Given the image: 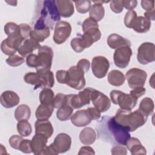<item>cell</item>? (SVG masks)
I'll use <instances>...</instances> for the list:
<instances>
[{
    "label": "cell",
    "instance_id": "6da1fadb",
    "mask_svg": "<svg viewBox=\"0 0 155 155\" xmlns=\"http://www.w3.org/2000/svg\"><path fill=\"white\" fill-rule=\"evenodd\" d=\"M96 129L99 139L114 145H125L130 137L129 131L117 123L113 117L103 116L96 125Z\"/></svg>",
    "mask_w": 155,
    "mask_h": 155
},
{
    "label": "cell",
    "instance_id": "7a4b0ae2",
    "mask_svg": "<svg viewBox=\"0 0 155 155\" xmlns=\"http://www.w3.org/2000/svg\"><path fill=\"white\" fill-rule=\"evenodd\" d=\"M113 117L117 123L126 128L129 132H133L146 123L148 117L139 109L131 112V111L120 108Z\"/></svg>",
    "mask_w": 155,
    "mask_h": 155
},
{
    "label": "cell",
    "instance_id": "3957f363",
    "mask_svg": "<svg viewBox=\"0 0 155 155\" xmlns=\"http://www.w3.org/2000/svg\"><path fill=\"white\" fill-rule=\"evenodd\" d=\"M39 8L37 10L38 20L46 27L53 30L56 24L60 21L61 16L58 12L55 1L46 0L39 2Z\"/></svg>",
    "mask_w": 155,
    "mask_h": 155
},
{
    "label": "cell",
    "instance_id": "277c9868",
    "mask_svg": "<svg viewBox=\"0 0 155 155\" xmlns=\"http://www.w3.org/2000/svg\"><path fill=\"white\" fill-rule=\"evenodd\" d=\"M110 97L114 104H118L120 109L131 111L136 105L138 98L133 94H126L119 90H112L110 92Z\"/></svg>",
    "mask_w": 155,
    "mask_h": 155
},
{
    "label": "cell",
    "instance_id": "5b68a950",
    "mask_svg": "<svg viewBox=\"0 0 155 155\" xmlns=\"http://www.w3.org/2000/svg\"><path fill=\"white\" fill-rule=\"evenodd\" d=\"M85 73L76 65L72 66L67 71L66 83L67 85L75 90H81L85 86Z\"/></svg>",
    "mask_w": 155,
    "mask_h": 155
},
{
    "label": "cell",
    "instance_id": "8992f818",
    "mask_svg": "<svg viewBox=\"0 0 155 155\" xmlns=\"http://www.w3.org/2000/svg\"><path fill=\"white\" fill-rule=\"evenodd\" d=\"M147 78L145 71L137 68L130 69L126 73L125 78L128 82V86L131 88L143 87Z\"/></svg>",
    "mask_w": 155,
    "mask_h": 155
},
{
    "label": "cell",
    "instance_id": "52a82bcc",
    "mask_svg": "<svg viewBox=\"0 0 155 155\" xmlns=\"http://www.w3.org/2000/svg\"><path fill=\"white\" fill-rule=\"evenodd\" d=\"M137 59L141 64L145 65L155 61V46L151 42H143L138 48Z\"/></svg>",
    "mask_w": 155,
    "mask_h": 155
},
{
    "label": "cell",
    "instance_id": "ba28073f",
    "mask_svg": "<svg viewBox=\"0 0 155 155\" xmlns=\"http://www.w3.org/2000/svg\"><path fill=\"white\" fill-rule=\"evenodd\" d=\"M71 32V26L67 21H60L54 26L53 39L57 44H63L69 38Z\"/></svg>",
    "mask_w": 155,
    "mask_h": 155
},
{
    "label": "cell",
    "instance_id": "9c48e42d",
    "mask_svg": "<svg viewBox=\"0 0 155 155\" xmlns=\"http://www.w3.org/2000/svg\"><path fill=\"white\" fill-rule=\"evenodd\" d=\"M110 68V62L104 56H95L92 59L91 70L93 74L98 79L104 78Z\"/></svg>",
    "mask_w": 155,
    "mask_h": 155
},
{
    "label": "cell",
    "instance_id": "30bf717a",
    "mask_svg": "<svg viewBox=\"0 0 155 155\" xmlns=\"http://www.w3.org/2000/svg\"><path fill=\"white\" fill-rule=\"evenodd\" d=\"M132 55V50L129 46H124L116 49L113 54V60L116 66L124 68L130 62Z\"/></svg>",
    "mask_w": 155,
    "mask_h": 155
},
{
    "label": "cell",
    "instance_id": "8fae6325",
    "mask_svg": "<svg viewBox=\"0 0 155 155\" xmlns=\"http://www.w3.org/2000/svg\"><path fill=\"white\" fill-rule=\"evenodd\" d=\"M39 65L36 70L40 69H50L51 67L53 58V51L51 47L47 45L41 46L38 51Z\"/></svg>",
    "mask_w": 155,
    "mask_h": 155
},
{
    "label": "cell",
    "instance_id": "7c38bea8",
    "mask_svg": "<svg viewBox=\"0 0 155 155\" xmlns=\"http://www.w3.org/2000/svg\"><path fill=\"white\" fill-rule=\"evenodd\" d=\"M90 99L94 106L101 113L107 111L111 106V101L109 97L102 92L92 89Z\"/></svg>",
    "mask_w": 155,
    "mask_h": 155
},
{
    "label": "cell",
    "instance_id": "4fadbf2b",
    "mask_svg": "<svg viewBox=\"0 0 155 155\" xmlns=\"http://www.w3.org/2000/svg\"><path fill=\"white\" fill-rule=\"evenodd\" d=\"M24 41L21 36H8L1 44V51L6 55L15 54Z\"/></svg>",
    "mask_w": 155,
    "mask_h": 155
},
{
    "label": "cell",
    "instance_id": "5bb4252c",
    "mask_svg": "<svg viewBox=\"0 0 155 155\" xmlns=\"http://www.w3.org/2000/svg\"><path fill=\"white\" fill-rule=\"evenodd\" d=\"M82 31L84 34L90 37L94 42L99 41L101 37V33L99 29L97 22L90 18H86L82 25Z\"/></svg>",
    "mask_w": 155,
    "mask_h": 155
},
{
    "label": "cell",
    "instance_id": "9a60e30c",
    "mask_svg": "<svg viewBox=\"0 0 155 155\" xmlns=\"http://www.w3.org/2000/svg\"><path fill=\"white\" fill-rule=\"evenodd\" d=\"M51 145L58 154L64 153L70 150L71 145V138L68 134L61 133L55 137Z\"/></svg>",
    "mask_w": 155,
    "mask_h": 155
},
{
    "label": "cell",
    "instance_id": "2e32d148",
    "mask_svg": "<svg viewBox=\"0 0 155 155\" xmlns=\"http://www.w3.org/2000/svg\"><path fill=\"white\" fill-rule=\"evenodd\" d=\"M71 123L78 127H82L88 125L92 119L88 109L76 111L70 117Z\"/></svg>",
    "mask_w": 155,
    "mask_h": 155
},
{
    "label": "cell",
    "instance_id": "e0dca14e",
    "mask_svg": "<svg viewBox=\"0 0 155 155\" xmlns=\"http://www.w3.org/2000/svg\"><path fill=\"white\" fill-rule=\"evenodd\" d=\"M48 137L41 133H35L31 139V147L33 153L35 155L43 154L47 147Z\"/></svg>",
    "mask_w": 155,
    "mask_h": 155
},
{
    "label": "cell",
    "instance_id": "ac0fdd59",
    "mask_svg": "<svg viewBox=\"0 0 155 155\" xmlns=\"http://www.w3.org/2000/svg\"><path fill=\"white\" fill-rule=\"evenodd\" d=\"M1 105L6 108H13L19 102V97L17 93L13 91L7 90L4 91L0 97Z\"/></svg>",
    "mask_w": 155,
    "mask_h": 155
},
{
    "label": "cell",
    "instance_id": "d6986e66",
    "mask_svg": "<svg viewBox=\"0 0 155 155\" xmlns=\"http://www.w3.org/2000/svg\"><path fill=\"white\" fill-rule=\"evenodd\" d=\"M39 42L34 40L32 38H29L24 40L21 45L19 46L18 51L19 54L22 56L25 57L30 54L36 49H39L41 47Z\"/></svg>",
    "mask_w": 155,
    "mask_h": 155
},
{
    "label": "cell",
    "instance_id": "ffe728a7",
    "mask_svg": "<svg viewBox=\"0 0 155 155\" xmlns=\"http://www.w3.org/2000/svg\"><path fill=\"white\" fill-rule=\"evenodd\" d=\"M56 5L60 16L63 18H69L74 13V5L70 0H56Z\"/></svg>",
    "mask_w": 155,
    "mask_h": 155
},
{
    "label": "cell",
    "instance_id": "44dd1931",
    "mask_svg": "<svg viewBox=\"0 0 155 155\" xmlns=\"http://www.w3.org/2000/svg\"><path fill=\"white\" fill-rule=\"evenodd\" d=\"M41 80V88H51L54 84L53 73L50 69H40L36 70Z\"/></svg>",
    "mask_w": 155,
    "mask_h": 155
},
{
    "label": "cell",
    "instance_id": "7402d4cb",
    "mask_svg": "<svg viewBox=\"0 0 155 155\" xmlns=\"http://www.w3.org/2000/svg\"><path fill=\"white\" fill-rule=\"evenodd\" d=\"M107 44L108 46L113 49H117L124 46L130 47L131 45V42L128 39L116 33H113L108 36Z\"/></svg>",
    "mask_w": 155,
    "mask_h": 155
},
{
    "label": "cell",
    "instance_id": "603a6c76",
    "mask_svg": "<svg viewBox=\"0 0 155 155\" xmlns=\"http://www.w3.org/2000/svg\"><path fill=\"white\" fill-rule=\"evenodd\" d=\"M127 149L133 155L146 154L145 148L142 145L140 140L136 137H130L125 144Z\"/></svg>",
    "mask_w": 155,
    "mask_h": 155
},
{
    "label": "cell",
    "instance_id": "cb8c5ba5",
    "mask_svg": "<svg viewBox=\"0 0 155 155\" xmlns=\"http://www.w3.org/2000/svg\"><path fill=\"white\" fill-rule=\"evenodd\" d=\"M35 133H41L50 138L53 133V127L48 120H37L35 124Z\"/></svg>",
    "mask_w": 155,
    "mask_h": 155
},
{
    "label": "cell",
    "instance_id": "d4e9b609",
    "mask_svg": "<svg viewBox=\"0 0 155 155\" xmlns=\"http://www.w3.org/2000/svg\"><path fill=\"white\" fill-rule=\"evenodd\" d=\"M151 24V21L145 17L137 16L131 28L137 33H144L150 30Z\"/></svg>",
    "mask_w": 155,
    "mask_h": 155
},
{
    "label": "cell",
    "instance_id": "484cf974",
    "mask_svg": "<svg viewBox=\"0 0 155 155\" xmlns=\"http://www.w3.org/2000/svg\"><path fill=\"white\" fill-rule=\"evenodd\" d=\"M94 4L91 7L90 10V18L96 21H100L105 15V9L102 5V3L105 2L94 1Z\"/></svg>",
    "mask_w": 155,
    "mask_h": 155
},
{
    "label": "cell",
    "instance_id": "4316f807",
    "mask_svg": "<svg viewBox=\"0 0 155 155\" xmlns=\"http://www.w3.org/2000/svg\"><path fill=\"white\" fill-rule=\"evenodd\" d=\"M96 139V133L92 128H85L80 132L79 140L84 145H91L95 142Z\"/></svg>",
    "mask_w": 155,
    "mask_h": 155
},
{
    "label": "cell",
    "instance_id": "83f0119b",
    "mask_svg": "<svg viewBox=\"0 0 155 155\" xmlns=\"http://www.w3.org/2000/svg\"><path fill=\"white\" fill-rule=\"evenodd\" d=\"M54 108V107L53 105L41 104L38 107L35 113L37 120H48L53 112Z\"/></svg>",
    "mask_w": 155,
    "mask_h": 155
},
{
    "label": "cell",
    "instance_id": "f1b7e54d",
    "mask_svg": "<svg viewBox=\"0 0 155 155\" xmlns=\"http://www.w3.org/2000/svg\"><path fill=\"white\" fill-rule=\"evenodd\" d=\"M107 79L110 85L118 87L124 84L125 81V76L120 71L113 70L108 73Z\"/></svg>",
    "mask_w": 155,
    "mask_h": 155
},
{
    "label": "cell",
    "instance_id": "f546056e",
    "mask_svg": "<svg viewBox=\"0 0 155 155\" xmlns=\"http://www.w3.org/2000/svg\"><path fill=\"white\" fill-rule=\"evenodd\" d=\"M15 117L18 121L28 120L30 117V107L25 104L19 105L15 111Z\"/></svg>",
    "mask_w": 155,
    "mask_h": 155
},
{
    "label": "cell",
    "instance_id": "4dcf8cb0",
    "mask_svg": "<svg viewBox=\"0 0 155 155\" xmlns=\"http://www.w3.org/2000/svg\"><path fill=\"white\" fill-rule=\"evenodd\" d=\"M154 108V105L153 101L150 97H145L141 101L138 109L148 117L153 114Z\"/></svg>",
    "mask_w": 155,
    "mask_h": 155
},
{
    "label": "cell",
    "instance_id": "1f68e13d",
    "mask_svg": "<svg viewBox=\"0 0 155 155\" xmlns=\"http://www.w3.org/2000/svg\"><path fill=\"white\" fill-rule=\"evenodd\" d=\"M54 99V92L50 88H44L40 92L39 101L41 102V104L53 105Z\"/></svg>",
    "mask_w": 155,
    "mask_h": 155
},
{
    "label": "cell",
    "instance_id": "d6a6232c",
    "mask_svg": "<svg viewBox=\"0 0 155 155\" xmlns=\"http://www.w3.org/2000/svg\"><path fill=\"white\" fill-rule=\"evenodd\" d=\"M50 35V31L48 27L42 29H34L31 30L30 37L38 42H43Z\"/></svg>",
    "mask_w": 155,
    "mask_h": 155
},
{
    "label": "cell",
    "instance_id": "836d02e7",
    "mask_svg": "<svg viewBox=\"0 0 155 155\" xmlns=\"http://www.w3.org/2000/svg\"><path fill=\"white\" fill-rule=\"evenodd\" d=\"M73 111V108L68 104L61 107L56 111V117L57 118L61 121H65L68 120Z\"/></svg>",
    "mask_w": 155,
    "mask_h": 155
},
{
    "label": "cell",
    "instance_id": "e575fe53",
    "mask_svg": "<svg viewBox=\"0 0 155 155\" xmlns=\"http://www.w3.org/2000/svg\"><path fill=\"white\" fill-rule=\"evenodd\" d=\"M17 130L21 136L27 137L31 134L32 128L27 120H21L18 121L17 124Z\"/></svg>",
    "mask_w": 155,
    "mask_h": 155
},
{
    "label": "cell",
    "instance_id": "d590c367",
    "mask_svg": "<svg viewBox=\"0 0 155 155\" xmlns=\"http://www.w3.org/2000/svg\"><path fill=\"white\" fill-rule=\"evenodd\" d=\"M24 80L27 84L35 85V90L41 88V80L37 73L30 72L26 73L24 77Z\"/></svg>",
    "mask_w": 155,
    "mask_h": 155
},
{
    "label": "cell",
    "instance_id": "8d00e7d4",
    "mask_svg": "<svg viewBox=\"0 0 155 155\" xmlns=\"http://www.w3.org/2000/svg\"><path fill=\"white\" fill-rule=\"evenodd\" d=\"M4 32L8 36H20L19 25L13 22H7L4 26Z\"/></svg>",
    "mask_w": 155,
    "mask_h": 155
},
{
    "label": "cell",
    "instance_id": "74e56055",
    "mask_svg": "<svg viewBox=\"0 0 155 155\" xmlns=\"http://www.w3.org/2000/svg\"><path fill=\"white\" fill-rule=\"evenodd\" d=\"M77 11L80 13H86L90 11L91 7V2L90 1H74Z\"/></svg>",
    "mask_w": 155,
    "mask_h": 155
},
{
    "label": "cell",
    "instance_id": "f35d334b",
    "mask_svg": "<svg viewBox=\"0 0 155 155\" xmlns=\"http://www.w3.org/2000/svg\"><path fill=\"white\" fill-rule=\"evenodd\" d=\"M92 89V88L88 87L85 88L84 90L79 91V93L78 94L82 107L90 104L91 101L90 96Z\"/></svg>",
    "mask_w": 155,
    "mask_h": 155
},
{
    "label": "cell",
    "instance_id": "ab89813d",
    "mask_svg": "<svg viewBox=\"0 0 155 155\" xmlns=\"http://www.w3.org/2000/svg\"><path fill=\"white\" fill-rule=\"evenodd\" d=\"M24 62V58L18 54H13L9 56L6 59V63L12 67H18L22 64Z\"/></svg>",
    "mask_w": 155,
    "mask_h": 155
},
{
    "label": "cell",
    "instance_id": "60d3db41",
    "mask_svg": "<svg viewBox=\"0 0 155 155\" xmlns=\"http://www.w3.org/2000/svg\"><path fill=\"white\" fill-rule=\"evenodd\" d=\"M137 17V13L134 10H128L124 16L125 25L128 28H131Z\"/></svg>",
    "mask_w": 155,
    "mask_h": 155
},
{
    "label": "cell",
    "instance_id": "b9f144b4",
    "mask_svg": "<svg viewBox=\"0 0 155 155\" xmlns=\"http://www.w3.org/2000/svg\"><path fill=\"white\" fill-rule=\"evenodd\" d=\"M67 104V95L62 93H58L54 97L53 101V106L55 108L59 109L65 105Z\"/></svg>",
    "mask_w": 155,
    "mask_h": 155
},
{
    "label": "cell",
    "instance_id": "7bdbcfd3",
    "mask_svg": "<svg viewBox=\"0 0 155 155\" xmlns=\"http://www.w3.org/2000/svg\"><path fill=\"white\" fill-rule=\"evenodd\" d=\"M19 25V36L24 39H27L31 31V27L27 24H21Z\"/></svg>",
    "mask_w": 155,
    "mask_h": 155
},
{
    "label": "cell",
    "instance_id": "ee69618b",
    "mask_svg": "<svg viewBox=\"0 0 155 155\" xmlns=\"http://www.w3.org/2000/svg\"><path fill=\"white\" fill-rule=\"evenodd\" d=\"M19 150L24 153H33L31 147V140L28 139H23L21 142Z\"/></svg>",
    "mask_w": 155,
    "mask_h": 155
},
{
    "label": "cell",
    "instance_id": "f6af8a7d",
    "mask_svg": "<svg viewBox=\"0 0 155 155\" xmlns=\"http://www.w3.org/2000/svg\"><path fill=\"white\" fill-rule=\"evenodd\" d=\"M110 7L111 10L116 13H120L123 11L124 8V4L123 1H116L113 0L110 1Z\"/></svg>",
    "mask_w": 155,
    "mask_h": 155
},
{
    "label": "cell",
    "instance_id": "bcb514c9",
    "mask_svg": "<svg viewBox=\"0 0 155 155\" xmlns=\"http://www.w3.org/2000/svg\"><path fill=\"white\" fill-rule=\"evenodd\" d=\"M26 64L29 67L36 68L39 65L38 55L35 54H30L27 56Z\"/></svg>",
    "mask_w": 155,
    "mask_h": 155
},
{
    "label": "cell",
    "instance_id": "7dc6e473",
    "mask_svg": "<svg viewBox=\"0 0 155 155\" xmlns=\"http://www.w3.org/2000/svg\"><path fill=\"white\" fill-rule=\"evenodd\" d=\"M24 139L22 136L18 135H13L9 139V144L15 150H18L21 144V142Z\"/></svg>",
    "mask_w": 155,
    "mask_h": 155
},
{
    "label": "cell",
    "instance_id": "c3c4849f",
    "mask_svg": "<svg viewBox=\"0 0 155 155\" xmlns=\"http://www.w3.org/2000/svg\"><path fill=\"white\" fill-rule=\"evenodd\" d=\"M111 153L113 155H126L127 154V150L122 145H116L111 148Z\"/></svg>",
    "mask_w": 155,
    "mask_h": 155
},
{
    "label": "cell",
    "instance_id": "681fc988",
    "mask_svg": "<svg viewBox=\"0 0 155 155\" xmlns=\"http://www.w3.org/2000/svg\"><path fill=\"white\" fill-rule=\"evenodd\" d=\"M90 61L86 59H80L78 63L76 66L79 68L80 69H81L85 73H87L90 68Z\"/></svg>",
    "mask_w": 155,
    "mask_h": 155
},
{
    "label": "cell",
    "instance_id": "f907efd6",
    "mask_svg": "<svg viewBox=\"0 0 155 155\" xmlns=\"http://www.w3.org/2000/svg\"><path fill=\"white\" fill-rule=\"evenodd\" d=\"M56 77L59 83L65 84L67 78V71L63 70H58L56 73Z\"/></svg>",
    "mask_w": 155,
    "mask_h": 155
},
{
    "label": "cell",
    "instance_id": "816d5d0a",
    "mask_svg": "<svg viewBox=\"0 0 155 155\" xmlns=\"http://www.w3.org/2000/svg\"><path fill=\"white\" fill-rule=\"evenodd\" d=\"M142 7L147 11H150L154 9V1H141Z\"/></svg>",
    "mask_w": 155,
    "mask_h": 155
},
{
    "label": "cell",
    "instance_id": "f5cc1de1",
    "mask_svg": "<svg viewBox=\"0 0 155 155\" xmlns=\"http://www.w3.org/2000/svg\"><path fill=\"white\" fill-rule=\"evenodd\" d=\"M92 120H97L101 117V112L95 107H90L87 108Z\"/></svg>",
    "mask_w": 155,
    "mask_h": 155
},
{
    "label": "cell",
    "instance_id": "db71d44e",
    "mask_svg": "<svg viewBox=\"0 0 155 155\" xmlns=\"http://www.w3.org/2000/svg\"><path fill=\"white\" fill-rule=\"evenodd\" d=\"M146 92V89L143 87H139V88H134L133 90H131L130 91V93L133 94V96H136V97H137L138 99L143 96L144 94H145Z\"/></svg>",
    "mask_w": 155,
    "mask_h": 155
},
{
    "label": "cell",
    "instance_id": "11a10c76",
    "mask_svg": "<svg viewBox=\"0 0 155 155\" xmlns=\"http://www.w3.org/2000/svg\"><path fill=\"white\" fill-rule=\"evenodd\" d=\"M95 152L93 148L88 146L82 147L78 153L79 155L81 154H94Z\"/></svg>",
    "mask_w": 155,
    "mask_h": 155
},
{
    "label": "cell",
    "instance_id": "9f6ffc18",
    "mask_svg": "<svg viewBox=\"0 0 155 155\" xmlns=\"http://www.w3.org/2000/svg\"><path fill=\"white\" fill-rule=\"evenodd\" d=\"M124 7L128 10H133L137 4V1H123Z\"/></svg>",
    "mask_w": 155,
    "mask_h": 155
},
{
    "label": "cell",
    "instance_id": "6f0895ef",
    "mask_svg": "<svg viewBox=\"0 0 155 155\" xmlns=\"http://www.w3.org/2000/svg\"><path fill=\"white\" fill-rule=\"evenodd\" d=\"M144 17L148 19L149 21L153 20L154 21L155 19V10L153 9L150 11H147L144 13Z\"/></svg>",
    "mask_w": 155,
    "mask_h": 155
},
{
    "label": "cell",
    "instance_id": "680465c9",
    "mask_svg": "<svg viewBox=\"0 0 155 155\" xmlns=\"http://www.w3.org/2000/svg\"><path fill=\"white\" fill-rule=\"evenodd\" d=\"M7 3L10 4L11 5H13V6H16V4H17V1H6Z\"/></svg>",
    "mask_w": 155,
    "mask_h": 155
},
{
    "label": "cell",
    "instance_id": "91938a15",
    "mask_svg": "<svg viewBox=\"0 0 155 155\" xmlns=\"http://www.w3.org/2000/svg\"><path fill=\"white\" fill-rule=\"evenodd\" d=\"M70 45H71V42H70ZM71 48H72V47H71ZM72 49H73V48H72ZM75 52H76V51H75ZM76 53H78V52H76Z\"/></svg>",
    "mask_w": 155,
    "mask_h": 155
}]
</instances>
